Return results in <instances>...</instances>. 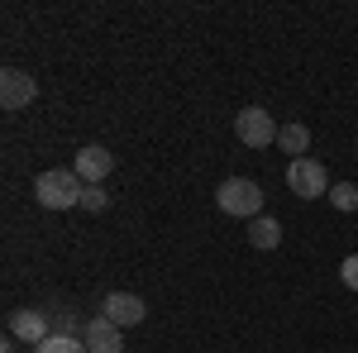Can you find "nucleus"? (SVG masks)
Masks as SVG:
<instances>
[{
    "label": "nucleus",
    "instance_id": "dca6fc26",
    "mask_svg": "<svg viewBox=\"0 0 358 353\" xmlns=\"http://www.w3.org/2000/svg\"><path fill=\"white\" fill-rule=\"evenodd\" d=\"M339 277H344V287H354V291H358V253H349V258L339 263Z\"/></svg>",
    "mask_w": 358,
    "mask_h": 353
},
{
    "label": "nucleus",
    "instance_id": "1a4fd4ad",
    "mask_svg": "<svg viewBox=\"0 0 358 353\" xmlns=\"http://www.w3.org/2000/svg\"><path fill=\"white\" fill-rule=\"evenodd\" d=\"M82 344H86V353H124V329L110 325L106 315H91L82 329Z\"/></svg>",
    "mask_w": 358,
    "mask_h": 353
},
{
    "label": "nucleus",
    "instance_id": "9d476101",
    "mask_svg": "<svg viewBox=\"0 0 358 353\" xmlns=\"http://www.w3.org/2000/svg\"><path fill=\"white\" fill-rule=\"evenodd\" d=\"M277 148H282V153H292V163L306 158V148H310V129L296 124V120H292V124H282V129H277Z\"/></svg>",
    "mask_w": 358,
    "mask_h": 353
},
{
    "label": "nucleus",
    "instance_id": "20e7f679",
    "mask_svg": "<svg viewBox=\"0 0 358 353\" xmlns=\"http://www.w3.org/2000/svg\"><path fill=\"white\" fill-rule=\"evenodd\" d=\"M287 187H292V196H301V201L330 196V172H325V163H315V158H296V163H287Z\"/></svg>",
    "mask_w": 358,
    "mask_h": 353
},
{
    "label": "nucleus",
    "instance_id": "f257e3e1",
    "mask_svg": "<svg viewBox=\"0 0 358 353\" xmlns=\"http://www.w3.org/2000/svg\"><path fill=\"white\" fill-rule=\"evenodd\" d=\"M82 191H86V182L72 167H48V172L34 177V201L43 210H72V206H82Z\"/></svg>",
    "mask_w": 358,
    "mask_h": 353
},
{
    "label": "nucleus",
    "instance_id": "f03ea898",
    "mask_svg": "<svg viewBox=\"0 0 358 353\" xmlns=\"http://www.w3.org/2000/svg\"><path fill=\"white\" fill-rule=\"evenodd\" d=\"M215 206L234 219H258L263 215V187L253 177H224L215 191Z\"/></svg>",
    "mask_w": 358,
    "mask_h": 353
},
{
    "label": "nucleus",
    "instance_id": "2eb2a0df",
    "mask_svg": "<svg viewBox=\"0 0 358 353\" xmlns=\"http://www.w3.org/2000/svg\"><path fill=\"white\" fill-rule=\"evenodd\" d=\"M82 210H91V215L110 210V191H106V187H86L82 191Z\"/></svg>",
    "mask_w": 358,
    "mask_h": 353
},
{
    "label": "nucleus",
    "instance_id": "423d86ee",
    "mask_svg": "<svg viewBox=\"0 0 358 353\" xmlns=\"http://www.w3.org/2000/svg\"><path fill=\"white\" fill-rule=\"evenodd\" d=\"M34 96H38V82L24 67H5L0 72V110H29Z\"/></svg>",
    "mask_w": 358,
    "mask_h": 353
},
{
    "label": "nucleus",
    "instance_id": "0eeeda50",
    "mask_svg": "<svg viewBox=\"0 0 358 353\" xmlns=\"http://www.w3.org/2000/svg\"><path fill=\"white\" fill-rule=\"evenodd\" d=\"M101 315H106L110 325L129 329V325H143L148 305H143V296H134V291H106V301H101Z\"/></svg>",
    "mask_w": 358,
    "mask_h": 353
},
{
    "label": "nucleus",
    "instance_id": "6e6552de",
    "mask_svg": "<svg viewBox=\"0 0 358 353\" xmlns=\"http://www.w3.org/2000/svg\"><path fill=\"white\" fill-rule=\"evenodd\" d=\"M5 329H10V339H20V344H43L53 329H48V310H10V320H5Z\"/></svg>",
    "mask_w": 358,
    "mask_h": 353
},
{
    "label": "nucleus",
    "instance_id": "f8f14e48",
    "mask_svg": "<svg viewBox=\"0 0 358 353\" xmlns=\"http://www.w3.org/2000/svg\"><path fill=\"white\" fill-rule=\"evenodd\" d=\"M48 329H53V334H62V339H82L86 320H77L72 310H62V305H53V310H48Z\"/></svg>",
    "mask_w": 358,
    "mask_h": 353
},
{
    "label": "nucleus",
    "instance_id": "7ed1b4c3",
    "mask_svg": "<svg viewBox=\"0 0 358 353\" xmlns=\"http://www.w3.org/2000/svg\"><path fill=\"white\" fill-rule=\"evenodd\" d=\"M277 129H282V124H277L263 106H248V110L234 115V134H239L244 148H268V143H277Z\"/></svg>",
    "mask_w": 358,
    "mask_h": 353
},
{
    "label": "nucleus",
    "instance_id": "39448f33",
    "mask_svg": "<svg viewBox=\"0 0 358 353\" xmlns=\"http://www.w3.org/2000/svg\"><path fill=\"white\" fill-rule=\"evenodd\" d=\"M110 167H115V153L106 143H86V148H77V158H72V172L82 177L86 187H106Z\"/></svg>",
    "mask_w": 358,
    "mask_h": 353
},
{
    "label": "nucleus",
    "instance_id": "9b49d317",
    "mask_svg": "<svg viewBox=\"0 0 358 353\" xmlns=\"http://www.w3.org/2000/svg\"><path fill=\"white\" fill-rule=\"evenodd\" d=\"M248 244H253V248H263V253H268V248H277V244H282V224H277L273 215L248 219Z\"/></svg>",
    "mask_w": 358,
    "mask_h": 353
},
{
    "label": "nucleus",
    "instance_id": "ddd939ff",
    "mask_svg": "<svg viewBox=\"0 0 358 353\" xmlns=\"http://www.w3.org/2000/svg\"><path fill=\"white\" fill-rule=\"evenodd\" d=\"M330 201H334V210L354 215V210H358V187H354V182H334V187H330Z\"/></svg>",
    "mask_w": 358,
    "mask_h": 353
},
{
    "label": "nucleus",
    "instance_id": "4468645a",
    "mask_svg": "<svg viewBox=\"0 0 358 353\" xmlns=\"http://www.w3.org/2000/svg\"><path fill=\"white\" fill-rule=\"evenodd\" d=\"M34 353H86V344H82V339H62V334H48V339H43V344H38Z\"/></svg>",
    "mask_w": 358,
    "mask_h": 353
}]
</instances>
